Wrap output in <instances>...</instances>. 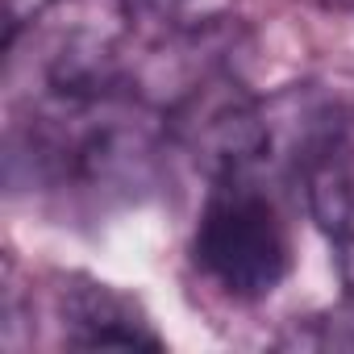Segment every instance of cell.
<instances>
[{"label": "cell", "instance_id": "obj_6", "mask_svg": "<svg viewBox=\"0 0 354 354\" xmlns=\"http://www.w3.org/2000/svg\"><path fill=\"white\" fill-rule=\"evenodd\" d=\"M325 5H337V9H350V5H354V0H325Z\"/></svg>", "mask_w": 354, "mask_h": 354}, {"label": "cell", "instance_id": "obj_1", "mask_svg": "<svg viewBox=\"0 0 354 354\" xmlns=\"http://www.w3.org/2000/svg\"><path fill=\"white\" fill-rule=\"evenodd\" d=\"M171 129L138 88L84 100H26L9 125V188L67 213L142 201L167 167Z\"/></svg>", "mask_w": 354, "mask_h": 354}, {"label": "cell", "instance_id": "obj_5", "mask_svg": "<svg viewBox=\"0 0 354 354\" xmlns=\"http://www.w3.org/2000/svg\"><path fill=\"white\" fill-rule=\"evenodd\" d=\"M138 13V21H180L192 0H125Z\"/></svg>", "mask_w": 354, "mask_h": 354}, {"label": "cell", "instance_id": "obj_3", "mask_svg": "<svg viewBox=\"0 0 354 354\" xmlns=\"http://www.w3.org/2000/svg\"><path fill=\"white\" fill-rule=\"evenodd\" d=\"M292 225L263 171L209 180L192 230V263L221 296L238 304L267 300L292 275Z\"/></svg>", "mask_w": 354, "mask_h": 354}, {"label": "cell", "instance_id": "obj_2", "mask_svg": "<svg viewBox=\"0 0 354 354\" xmlns=\"http://www.w3.org/2000/svg\"><path fill=\"white\" fill-rule=\"evenodd\" d=\"M125 0H50L9 38V84L21 100H84L138 88Z\"/></svg>", "mask_w": 354, "mask_h": 354}, {"label": "cell", "instance_id": "obj_4", "mask_svg": "<svg viewBox=\"0 0 354 354\" xmlns=\"http://www.w3.org/2000/svg\"><path fill=\"white\" fill-rule=\"evenodd\" d=\"M50 308H55L63 346H80V350H162L167 346L133 296L88 275H63Z\"/></svg>", "mask_w": 354, "mask_h": 354}]
</instances>
